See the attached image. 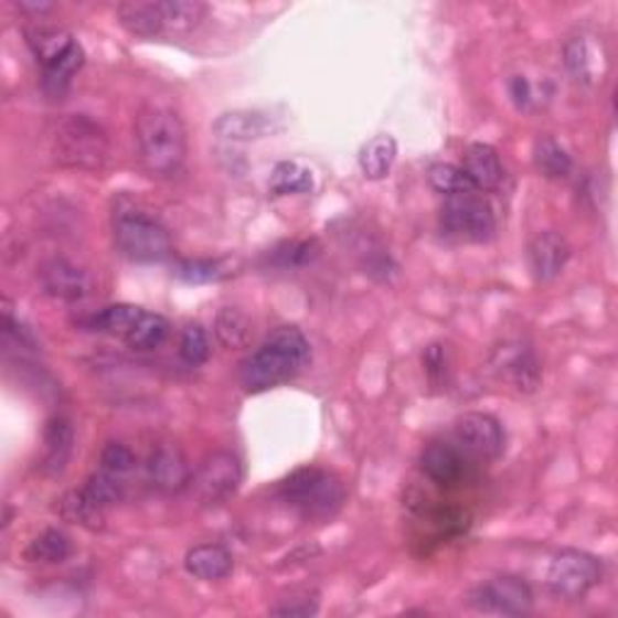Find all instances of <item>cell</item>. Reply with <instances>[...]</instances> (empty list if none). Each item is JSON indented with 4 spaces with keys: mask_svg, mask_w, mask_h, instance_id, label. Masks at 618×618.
<instances>
[{
    "mask_svg": "<svg viewBox=\"0 0 618 618\" xmlns=\"http://www.w3.org/2000/svg\"><path fill=\"white\" fill-rule=\"evenodd\" d=\"M312 363V345L298 327H278L242 360L239 382L249 394H264L300 377Z\"/></svg>",
    "mask_w": 618,
    "mask_h": 618,
    "instance_id": "1",
    "label": "cell"
},
{
    "mask_svg": "<svg viewBox=\"0 0 618 618\" xmlns=\"http://www.w3.org/2000/svg\"><path fill=\"white\" fill-rule=\"evenodd\" d=\"M138 162L152 179L179 174L187 160V128L182 116L167 105H146L134 126Z\"/></svg>",
    "mask_w": 618,
    "mask_h": 618,
    "instance_id": "2",
    "label": "cell"
},
{
    "mask_svg": "<svg viewBox=\"0 0 618 618\" xmlns=\"http://www.w3.org/2000/svg\"><path fill=\"white\" fill-rule=\"evenodd\" d=\"M114 247L134 264H162L172 256L170 230L158 215L146 211L131 199H119L111 211Z\"/></svg>",
    "mask_w": 618,
    "mask_h": 618,
    "instance_id": "3",
    "label": "cell"
},
{
    "mask_svg": "<svg viewBox=\"0 0 618 618\" xmlns=\"http://www.w3.org/2000/svg\"><path fill=\"white\" fill-rule=\"evenodd\" d=\"M280 500L305 522H331L345 505V486L337 473L321 467L292 471L278 488Z\"/></svg>",
    "mask_w": 618,
    "mask_h": 618,
    "instance_id": "4",
    "label": "cell"
},
{
    "mask_svg": "<svg viewBox=\"0 0 618 618\" xmlns=\"http://www.w3.org/2000/svg\"><path fill=\"white\" fill-rule=\"evenodd\" d=\"M54 158L68 170L99 172L109 160V138L89 116H66L54 134Z\"/></svg>",
    "mask_w": 618,
    "mask_h": 618,
    "instance_id": "5",
    "label": "cell"
},
{
    "mask_svg": "<svg viewBox=\"0 0 618 618\" xmlns=\"http://www.w3.org/2000/svg\"><path fill=\"white\" fill-rule=\"evenodd\" d=\"M604 565L597 556L579 548H563L551 558L546 568V587L563 601L585 599L601 585Z\"/></svg>",
    "mask_w": 618,
    "mask_h": 618,
    "instance_id": "6",
    "label": "cell"
},
{
    "mask_svg": "<svg viewBox=\"0 0 618 618\" xmlns=\"http://www.w3.org/2000/svg\"><path fill=\"white\" fill-rule=\"evenodd\" d=\"M440 225L445 235L469 244L491 242L498 230L491 203L479 191L447 196L440 209Z\"/></svg>",
    "mask_w": 618,
    "mask_h": 618,
    "instance_id": "7",
    "label": "cell"
},
{
    "mask_svg": "<svg viewBox=\"0 0 618 618\" xmlns=\"http://www.w3.org/2000/svg\"><path fill=\"white\" fill-rule=\"evenodd\" d=\"M244 471L239 457L225 452V449H217V452H211L209 457L201 459L196 471L191 476V488L201 505L215 508L223 505V502H227L239 491Z\"/></svg>",
    "mask_w": 618,
    "mask_h": 618,
    "instance_id": "8",
    "label": "cell"
},
{
    "mask_svg": "<svg viewBox=\"0 0 618 618\" xmlns=\"http://www.w3.org/2000/svg\"><path fill=\"white\" fill-rule=\"evenodd\" d=\"M467 604L481 614L526 616L534 609V592L518 575H498L473 587Z\"/></svg>",
    "mask_w": 618,
    "mask_h": 618,
    "instance_id": "9",
    "label": "cell"
},
{
    "mask_svg": "<svg viewBox=\"0 0 618 618\" xmlns=\"http://www.w3.org/2000/svg\"><path fill=\"white\" fill-rule=\"evenodd\" d=\"M455 443L471 461H496L505 452V428L483 411H469L455 423Z\"/></svg>",
    "mask_w": 618,
    "mask_h": 618,
    "instance_id": "10",
    "label": "cell"
},
{
    "mask_svg": "<svg viewBox=\"0 0 618 618\" xmlns=\"http://www.w3.org/2000/svg\"><path fill=\"white\" fill-rule=\"evenodd\" d=\"M565 71L579 87H597L607 81L609 51L595 34H575L563 46Z\"/></svg>",
    "mask_w": 618,
    "mask_h": 618,
    "instance_id": "11",
    "label": "cell"
},
{
    "mask_svg": "<svg viewBox=\"0 0 618 618\" xmlns=\"http://www.w3.org/2000/svg\"><path fill=\"white\" fill-rule=\"evenodd\" d=\"M491 367L502 382H508L520 394L539 392L541 380H544V367H541L536 353L522 341H508L496 348Z\"/></svg>",
    "mask_w": 618,
    "mask_h": 618,
    "instance_id": "12",
    "label": "cell"
},
{
    "mask_svg": "<svg viewBox=\"0 0 618 618\" xmlns=\"http://www.w3.org/2000/svg\"><path fill=\"white\" fill-rule=\"evenodd\" d=\"M146 473L154 491H160L164 496L182 493L184 488L191 486V476H193L182 447L174 443L152 445L146 461Z\"/></svg>",
    "mask_w": 618,
    "mask_h": 618,
    "instance_id": "13",
    "label": "cell"
},
{
    "mask_svg": "<svg viewBox=\"0 0 618 618\" xmlns=\"http://www.w3.org/2000/svg\"><path fill=\"white\" fill-rule=\"evenodd\" d=\"M571 244L561 232L544 230L526 244V264H530V274L536 283H551L556 280L565 266L571 262Z\"/></svg>",
    "mask_w": 618,
    "mask_h": 618,
    "instance_id": "14",
    "label": "cell"
},
{
    "mask_svg": "<svg viewBox=\"0 0 618 618\" xmlns=\"http://www.w3.org/2000/svg\"><path fill=\"white\" fill-rule=\"evenodd\" d=\"M469 457L461 452L457 443L435 440L420 452V469L435 486L452 488L467 479Z\"/></svg>",
    "mask_w": 618,
    "mask_h": 618,
    "instance_id": "15",
    "label": "cell"
},
{
    "mask_svg": "<svg viewBox=\"0 0 618 618\" xmlns=\"http://www.w3.org/2000/svg\"><path fill=\"white\" fill-rule=\"evenodd\" d=\"M39 286H42L49 298L61 302H77L87 295L89 278L77 264L63 259V256H54V259H46L42 268H39Z\"/></svg>",
    "mask_w": 618,
    "mask_h": 618,
    "instance_id": "16",
    "label": "cell"
},
{
    "mask_svg": "<svg viewBox=\"0 0 618 618\" xmlns=\"http://www.w3.org/2000/svg\"><path fill=\"white\" fill-rule=\"evenodd\" d=\"M280 131V124H276V116L266 111H227L217 116L213 124V134L223 140H235V143H249V140H262Z\"/></svg>",
    "mask_w": 618,
    "mask_h": 618,
    "instance_id": "17",
    "label": "cell"
},
{
    "mask_svg": "<svg viewBox=\"0 0 618 618\" xmlns=\"http://www.w3.org/2000/svg\"><path fill=\"white\" fill-rule=\"evenodd\" d=\"M184 568L201 583H221L235 571V556L223 544H199L187 551Z\"/></svg>",
    "mask_w": 618,
    "mask_h": 618,
    "instance_id": "18",
    "label": "cell"
},
{
    "mask_svg": "<svg viewBox=\"0 0 618 618\" xmlns=\"http://www.w3.org/2000/svg\"><path fill=\"white\" fill-rule=\"evenodd\" d=\"M461 170L476 191H496L505 177L498 150L488 143H471L464 152Z\"/></svg>",
    "mask_w": 618,
    "mask_h": 618,
    "instance_id": "19",
    "label": "cell"
},
{
    "mask_svg": "<svg viewBox=\"0 0 618 618\" xmlns=\"http://www.w3.org/2000/svg\"><path fill=\"white\" fill-rule=\"evenodd\" d=\"M83 66H85V49L75 39L66 51H61L54 61H49L46 66H42L44 95L49 99H61L68 93L73 85V77L81 73Z\"/></svg>",
    "mask_w": 618,
    "mask_h": 618,
    "instance_id": "20",
    "label": "cell"
},
{
    "mask_svg": "<svg viewBox=\"0 0 618 618\" xmlns=\"http://www.w3.org/2000/svg\"><path fill=\"white\" fill-rule=\"evenodd\" d=\"M75 447V430L68 418L54 416L46 420L44 428V459H42V471L46 476H61L66 471L68 461L73 457Z\"/></svg>",
    "mask_w": 618,
    "mask_h": 618,
    "instance_id": "21",
    "label": "cell"
},
{
    "mask_svg": "<svg viewBox=\"0 0 618 618\" xmlns=\"http://www.w3.org/2000/svg\"><path fill=\"white\" fill-rule=\"evenodd\" d=\"M119 24L138 39H152L164 34V20L160 3H146V0H131V3L116 6Z\"/></svg>",
    "mask_w": 618,
    "mask_h": 618,
    "instance_id": "22",
    "label": "cell"
},
{
    "mask_svg": "<svg viewBox=\"0 0 618 618\" xmlns=\"http://www.w3.org/2000/svg\"><path fill=\"white\" fill-rule=\"evenodd\" d=\"M396 154H398L396 138L390 134H380L375 138H370L367 143L360 148L358 167L370 182H382V179L390 177L392 167L396 162Z\"/></svg>",
    "mask_w": 618,
    "mask_h": 618,
    "instance_id": "23",
    "label": "cell"
},
{
    "mask_svg": "<svg viewBox=\"0 0 618 618\" xmlns=\"http://www.w3.org/2000/svg\"><path fill=\"white\" fill-rule=\"evenodd\" d=\"M143 315V307L136 305H109L97 309L95 315H89L83 327L97 333H109V337H119L121 341L128 337V331L136 327V321Z\"/></svg>",
    "mask_w": 618,
    "mask_h": 618,
    "instance_id": "24",
    "label": "cell"
},
{
    "mask_svg": "<svg viewBox=\"0 0 618 618\" xmlns=\"http://www.w3.org/2000/svg\"><path fill=\"white\" fill-rule=\"evenodd\" d=\"M268 189L274 196H305L315 191V174L298 160H283L270 172Z\"/></svg>",
    "mask_w": 618,
    "mask_h": 618,
    "instance_id": "25",
    "label": "cell"
},
{
    "mask_svg": "<svg viewBox=\"0 0 618 618\" xmlns=\"http://www.w3.org/2000/svg\"><path fill=\"white\" fill-rule=\"evenodd\" d=\"M73 556V539L58 530V526H51L44 530L39 536H34L28 548H24V561L30 563H44V565H56L68 561Z\"/></svg>",
    "mask_w": 618,
    "mask_h": 618,
    "instance_id": "26",
    "label": "cell"
},
{
    "mask_svg": "<svg viewBox=\"0 0 618 618\" xmlns=\"http://www.w3.org/2000/svg\"><path fill=\"white\" fill-rule=\"evenodd\" d=\"M534 167L541 177L561 182L573 174V158L556 138L541 136L534 143Z\"/></svg>",
    "mask_w": 618,
    "mask_h": 618,
    "instance_id": "27",
    "label": "cell"
},
{
    "mask_svg": "<svg viewBox=\"0 0 618 618\" xmlns=\"http://www.w3.org/2000/svg\"><path fill=\"white\" fill-rule=\"evenodd\" d=\"M58 514L71 524L85 526V530L97 532V530H102V526H105L107 510L97 508L95 502L85 496L83 488H75V491L66 493L58 500Z\"/></svg>",
    "mask_w": 618,
    "mask_h": 618,
    "instance_id": "28",
    "label": "cell"
},
{
    "mask_svg": "<svg viewBox=\"0 0 618 618\" xmlns=\"http://www.w3.org/2000/svg\"><path fill=\"white\" fill-rule=\"evenodd\" d=\"M164 34H189L205 18V8L199 0H160Z\"/></svg>",
    "mask_w": 618,
    "mask_h": 618,
    "instance_id": "29",
    "label": "cell"
},
{
    "mask_svg": "<svg viewBox=\"0 0 618 618\" xmlns=\"http://www.w3.org/2000/svg\"><path fill=\"white\" fill-rule=\"evenodd\" d=\"M167 337H170V321L158 312H146L143 309V315H140V319L136 321V327L128 331L124 343L131 348V351L146 353L160 348L167 341Z\"/></svg>",
    "mask_w": 618,
    "mask_h": 618,
    "instance_id": "30",
    "label": "cell"
},
{
    "mask_svg": "<svg viewBox=\"0 0 618 618\" xmlns=\"http://www.w3.org/2000/svg\"><path fill=\"white\" fill-rule=\"evenodd\" d=\"M215 337L225 348H247L252 341V319L239 307H223L215 317Z\"/></svg>",
    "mask_w": 618,
    "mask_h": 618,
    "instance_id": "31",
    "label": "cell"
},
{
    "mask_svg": "<svg viewBox=\"0 0 618 618\" xmlns=\"http://www.w3.org/2000/svg\"><path fill=\"white\" fill-rule=\"evenodd\" d=\"M81 488L85 491V496L102 510L114 508L116 502L124 500V493H126V483H124L121 476H116V473L102 469V467L89 473Z\"/></svg>",
    "mask_w": 618,
    "mask_h": 618,
    "instance_id": "32",
    "label": "cell"
},
{
    "mask_svg": "<svg viewBox=\"0 0 618 618\" xmlns=\"http://www.w3.org/2000/svg\"><path fill=\"white\" fill-rule=\"evenodd\" d=\"M28 36V44L32 49L34 58L46 66L49 61H54L61 51H66L75 39L66 32V30H58V28H44V24H36V28H30L24 32Z\"/></svg>",
    "mask_w": 618,
    "mask_h": 618,
    "instance_id": "33",
    "label": "cell"
},
{
    "mask_svg": "<svg viewBox=\"0 0 618 618\" xmlns=\"http://www.w3.org/2000/svg\"><path fill=\"white\" fill-rule=\"evenodd\" d=\"M235 264L230 259H184L174 266V276L184 283H193V286H201V283H217L225 280L235 274Z\"/></svg>",
    "mask_w": 618,
    "mask_h": 618,
    "instance_id": "34",
    "label": "cell"
},
{
    "mask_svg": "<svg viewBox=\"0 0 618 618\" xmlns=\"http://www.w3.org/2000/svg\"><path fill=\"white\" fill-rule=\"evenodd\" d=\"M428 182L437 193H443L445 199L457 196V193L476 191L467 179V174H464L461 167H457L452 162H433L428 167Z\"/></svg>",
    "mask_w": 618,
    "mask_h": 618,
    "instance_id": "35",
    "label": "cell"
},
{
    "mask_svg": "<svg viewBox=\"0 0 618 618\" xmlns=\"http://www.w3.org/2000/svg\"><path fill=\"white\" fill-rule=\"evenodd\" d=\"M179 358L189 367H201L211 360V339L201 324H189L179 337Z\"/></svg>",
    "mask_w": 618,
    "mask_h": 618,
    "instance_id": "36",
    "label": "cell"
},
{
    "mask_svg": "<svg viewBox=\"0 0 618 618\" xmlns=\"http://www.w3.org/2000/svg\"><path fill=\"white\" fill-rule=\"evenodd\" d=\"M321 254V247L317 239H292L283 242L278 249H274V264L280 268H302L312 264Z\"/></svg>",
    "mask_w": 618,
    "mask_h": 618,
    "instance_id": "37",
    "label": "cell"
},
{
    "mask_svg": "<svg viewBox=\"0 0 618 618\" xmlns=\"http://www.w3.org/2000/svg\"><path fill=\"white\" fill-rule=\"evenodd\" d=\"M136 464H138L136 452L124 443H107L99 452V467L121 476V479H126V476L136 469Z\"/></svg>",
    "mask_w": 618,
    "mask_h": 618,
    "instance_id": "38",
    "label": "cell"
},
{
    "mask_svg": "<svg viewBox=\"0 0 618 618\" xmlns=\"http://www.w3.org/2000/svg\"><path fill=\"white\" fill-rule=\"evenodd\" d=\"M268 611L274 616H315L319 611V592L315 589L292 592V595L278 599Z\"/></svg>",
    "mask_w": 618,
    "mask_h": 618,
    "instance_id": "39",
    "label": "cell"
},
{
    "mask_svg": "<svg viewBox=\"0 0 618 618\" xmlns=\"http://www.w3.org/2000/svg\"><path fill=\"white\" fill-rule=\"evenodd\" d=\"M423 370H425V375H428V382L433 386H443L447 382L449 360H447V348L443 343H433V345L425 348Z\"/></svg>",
    "mask_w": 618,
    "mask_h": 618,
    "instance_id": "40",
    "label": "cell"
},
{
    "mask_svg": "<svg viewBox=\"0 0 618 618\" xmlns=\"http://www.w3.org/2000/svg\"><path fill=\"white\" fill-rule=\"evenodd\" d=\"M508 93H510V99H512V105L518 107L520 111H532L536 107V89L534 85L526 81L524 75H512L510 81H508Z\"/></svg>",
    "mask_w": 618,
    "mask_h": 618,
    "instance_id": "41",
    "label": "cell"
},
{
    "mask_svg": "<svg viewBox=\"0 0 618 618\" xmlns=\"http://www.w3.org/2000/svg\"><path fill=\"white\" fill-rule=\"evenodd\" d=\"M18 8H20L22 12H34L36 18H42L44 12L54 10V6H51V3H18Z\"/></svg>",
    "mask_w": 618,
    "mask_h": 618,
    "instance_id": "42",
    "label": "cell"
}]
</instances>
